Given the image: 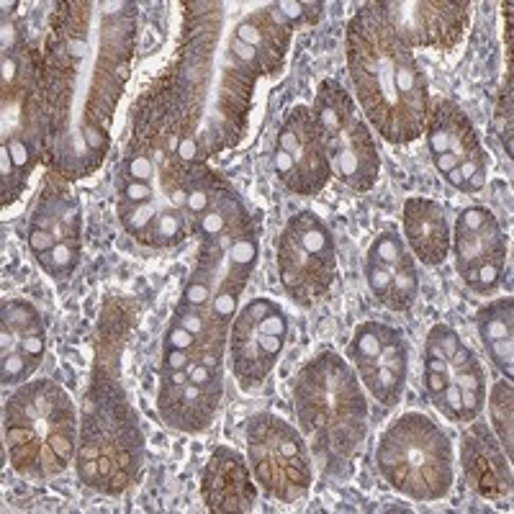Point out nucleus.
<instances>
[{"mask_svg": "<svg viewBox=\"0 0 514 514\" xmlns=\"http://www.w3.org/2000/svg\"><path fill=\"white\" fill-rule=\"evenodd\" d=\"M461 401H463V422H473V419H479V414L484 412L486 394L484 391L461 389Z\"/></svg>", "mask_w": 514, "mask_h": 514, "instance_id": "41", "label": "nucleus"}, {"mask_svg": "<svg viewBox=\"0 0 514 514\" xmlns=\"http://www.w3.org/2000/svg\"><path fill=\"white\" fill-rule=\"evenodd\" d=\"M425 373H450L448 360L437 358V355H425Z\"/></svg>", "mask_w": 514, "mask_h": 514, "instance_id": "51", "label": "nucleus"}, {"mask_svg": "<svg viewBox=\"0 0 514 514\" xmlns=\"http://www.w3.org/2000/svg\"><path fill=\"white\" fill-rule=\"evenodd\" d=\"M3 147L11 152L16 168L29 178L39 155L47 152L49 108L44 90V67L34 49L24 44L11 54H3Z\"/></svg>", "mask_w": 514, "mask_h": 514, "instance_id": "8", "label": "nucleus"}, {"mask_svg": "<svg viewBox=\"0 0 514 514\" xmlns=\"http://www.w3.org/2000/svg\"><path fill=\"white\" fill-rule=\"evenodd\" d=\"M278 150L286 152L296 168L291 193L299 196H314L322 191L332 178V168L327 160L322 129L311 114V108L296 106L281 124L278 132Z\"/></svg>", "mask_w": 514, "mask_h": 514, "instance_id": "12", "label": "nucleus"}, {"mask_svg": "<svg viewBox=\"0 0 514 514\" xmlns=\"http://www.w3.org/2000/svg\"><path fill=\"white\" fill-rule=\"evenodd\" d=\"M399 39L409 49H453L466 34L471 3H443V0H414V3H378Z\"/></svg>", "mask_w": 514, "mask_h": 514, "instance_id": "11", "label": "nucleus"}, {"mask_svg": "<svg viewBox=\"0 0 514 514\" xmlns=\"http://www.w3.org/2000/svg\"><path fill=\"white\" fill-rule=\"evenodd\" d=\"M360 381L363 386L373 394V399L381 401L383 407H396L404 396V386H407V378L394 373L386 365H378L371 371L360 373Z\"/></svg>", "mask_w": 514, "mask_h": 514, "instance_id": "25", "label": "nucleus"}, {"mask_svg": "<svg viewBox=\"0 0 514 514\" xmlns=\"http://www.w3.org/2000/svg\"><path fill=\"white\" fill-rule=\"evenodd\" d=\"M512 306V299H499L486 304L484 309L476 314V327H479V337L484 345L504 340V337H514Z\"/></svg>", "mask_w": 514, "mask_h": 514, "instance_id": "23", "label": "nucleus"}, {"mask_svg": "<svg viewBox=\"0 0 514 514\" xmlns=\"http://www.w3.org/2000/svg\"><path fill=\"white\" fill-rule=\"evenodd\" d=\"M432 162H435V168H437V173L443 175H448V173H453L455 168H458V165H461V162H458V157L453 155V152H443V155H437V157H432Z\"/></svg>", "mask_w": 514, "mask_h": 514, "instance_id": "48", "label": "nucleus"}, {"mask_svg": "<svg viewBox=\"0 0 514 514\" xmlns=\"http://www.w3.org/2000/svg\"><path fill=\"white\" fill-rule=\"evenodd\" d=\"M201 497L209 512H252L257 486L250 476V466L237 450L219 445L211 453L201 479Z\"/></svg>", "mask_w": 514, "mask_h": 514, "instance_id": "15", "label": "nucleus"}, {"mask_svg": "<svg viewBox=\"0 0 514 514\" xmlns=\"http://www.w3.org/2000/svg\"><path fill=\"white\" fill-rule=\"evenodd\" d=\"M0 175H3V206H8L21 196V191L26 188V178L16 168V162L6 147H0Z\"/></svg>", "mask_w": 514, "mask_h": 514, "instance_id": "31", "label": "nucleus"}, {"mask_svg": "<svg viewBox=\"0 0 514 514\" xmlns=\"http://www.w3.org/2000/svg\"><path fill=\"white\" fill-rule=\"evenodd\" d=\"M162 345L165 347H173V350H188L191 353L193 347H196V337L188 332V329H183L180 324H170L168 332H165V340H162Z\"/></svg>", "mask_w": 514, "mask_h": 514, "instance_id": "40", "label": "nucleus"}, {"mask_svg": "<svg viewBox=\"0 0 514 514\" xmlns=\"http://www.w3.org/2000/svg\"><path fill=\"white\" fill-rule=\"evenodd\" d=\"M440 121H443L445 132H448V150L458 157V162H471V160H486V152L481 147V139L473 129V124L468 121V116L463 114L461 108L455 106L453 101H435L432 106Z\"/></svg>", "mask_w": 514, "mask_h": 514, "instance_id": "20", "label": "nucleus"}, {"mask_svg": "<svg viewBox=\"0 0 514 514\" xmlns=\"http://www.w3.org/2000/svg\"><path fill=\"white\" fill-rule=\"evenodd\" d=\"M486 186V170H479V173H473L471 178L466 180V188H463V193H479L484 191Z\"/></svg>", "mask_w": 514, "mask_h": 514, "instance_id": "50", "label": "nucleus"}, {"mask_svg": "<svg viewBox=\"0 0 514 514\" xmlns=\"http://www.w3.org/2000/svg\"><path fill=\"white\" fill-rule=\"evenodd\" d=\"M257 329H260V335L283 337V340H286V335H288V319H286V314H283L281 309L273 311V314H268V317H265L263 322L257 324Z\"/></svg>", "mask_w": 514, "mask_h": 514, "instance_id": "43", "label": "nucleus"}, {"mask_svg": "<svg viewBox=\"0 0 514 514\" xmlns=\"http://www.w3.org/2000/svg\"><path fill=\"white\" fill-rule=\"evenodd\" d=\"M445 180H448V183H450V186H453V188H458V191H463V188H466V180H463L461 170H458V168H455L453 173L445 175Z\"/></svg>", "mask_w": 514, "mask_h": 514, "instance_id": "52", "label": "nucleus"}, {"mask_svg": "<svg viewBox=\"0 0 514 514\" xmlns=\"http://www.w3.org/2000/svg\"><path fill=\"white\" fill-rule=\"evenodd\" d=\"M419 293V275H417V263L409 252L399 257V263L394 265V273H391V291L386 304L391 311H407L414 304Z\"/></svg>", "mask_w": 514, "mask_h": 514, "instance_id": "22", "label": "nucleus"}, {"mask_svg": "<svg viewBox=\"0 0 514 514\" xmlns=\"http://www.w3.org/2000/svg\"><path fill=\"white\" fill-rule=\"evenodd\" d=\"M188 378L198 386H206V389H224L222 386V368H214V365L198 363V360H191V365L186 368Z\"/></svg>", "mask_w": 514, "mask_h": 514, "instance_id": "37", "label": "nucleus"}, {"mask_svg": "<svg viewBox=\"0 0 514 514\" xmlns=\"http://www.w3.org/2000/svg\"><path fill=\"white\" fill-rule=\"evenodd\" d=\"M288 227L293 229V234L299 237V242L311 255L324 257V260H337L335 237H332V232L319 216H314L311 211H301V214L291 216Z\"/></svg>", "mask_w": 514, "mask_h": 514, "instance_id": "21", "label": "nucleus"}, {"mask_svg": "<svg viewBox=\"0 0 514 514\" xmlns=\"http://www.w3.org/2000/svg\"><path fill=\"white\" fill-rule=\"evenodd\" d=\"M512 458L504 453L502 443L491 435L484 422H476L463 437V471L468 484L489 499H504L512 491Z\"/></svg>", "mask_w": 514, "mask_h": 514, "instance_id": "16", "label": "nucleus"}, {"mask_svg": "<svg viewBox=\"0 0 514 514\" xmlns=\"http://www.w3.org/2000/svg\"><path fill=\"white\" fill-rule=\"evenodd\" d=\"M491 422H494V430H497V440L502 443L504 453L512 458V443H514V414H512V381H499L494 386V394H491Z\"/></svg>", "mask_w": 514, "mask_h": 514, "instance_id": "24", "label": "nucleus"}, {"mask_svg": "<svg viewBox=\"0 0 514 514\" xmlns=\"http://www.w3.org/2000/svg\"><path fill=\"white\" fill-rule=\"evenodd\" d=\"M26 242H29V250L34 252L36 257L44 255V252L52 250L57 242H60V237L54 232H49V229H39V227H29V234H26Z\"/></svg>", "mask_w": 514, "mask_h": 514, "instance_id": "38", "label": "nucleus"}, {"mask_svg": "<svg viewBox=\"0 0 514 514\" xmlns=\"http://www.w3.org/2000/svg\"><path fill=\"white\" fill-rule=\"evenodd\" d=\"M425 345L440 350V353L445 355V360H448L450 355H453L455 350L463 345V340L458 337V332H455L453 327H448V324H435V327L430 329V335H427Z\"/></svg>", "mask_w": 514, "mask_h": 514, "instance_id": "35", "label": "nucleus"}, {"mask_svg": "<svg viewBox=\"0 0 514 514\" xmlns=\"http://www.w3.org/2000/svg\"><path fill=\"white\" fill-rule=\"evenodd\" d=\"M78 476L88 489L121 494L142 468V435L137 414L111 381H96L83 412L78 443Z\"/></svg>", "mask_w": 514, "mask_h": 514, "instance_id": "5", "label": "nucleus"}, {"mask_svg": "<svg viewBox=\"0 0 514 514\" xmlns=\"http://www.w3.org/2000/svg\"><path fill=\"white\" fill-rule=\"evenodd\" d=\"M13 350H18V337L13 335L6 324H0V353L8 355V353H13Z\"/></svg>", "mask_w": 514, "mask_h": 514, "instance_id": "49", "label": "nucleus"}, {"mask_svg": "<svg viewBox=\"0 0 514 514\" xmlns=\"http://www.w3.org/2000/svg\"><path fill=\"white\" fill-rule=\"evenodd\" d=\"M247 455L257 486L283 504L301 502L314 484L309 445L286 419L257 414L247 422Z\"/></svg>", "mask_w": 514, "mask_h": 514, "instance_id": "10", "label": "nucleus"}, {"mask_svg": "<svg viewBox=\"0 0 514 514\" xmlns=\"http://www.w3.org/2000/svg\"><path fill=\"white\" fill-rule=\"evenodd\" d=\"M404 237L425 265H440L450 255L448 214L432 198H407L404 204Z\"/></svg>", "mask_w": 514, "mask_h": 514, "instance_id": "18", "label": "nucleus"}, {"mask_svg": "<svg viewBox=\"0 0 514 514\" xmlns=\"http://www.w3.org/2000/svg\"><path fill=\"white\" fill-rule=\"evenodd\" d=\"M432 404H435L437 412H443V417L450 419V422H463L461 386L455 381H450L448 386H445L443 394L432 396Z\"/></svg>", "mask_w": 514, "mask_h": 514, "instance_id": "33", "label": "nucleus"}, {"mask_svg": "<svg viewBox=\"0 0 514 514\" xmlns=\"http://www.w3.org/2000/svg\"><path fill=\"white\" fill-rule=\"evenodd\" d=\"M450 247L455 252V270H458V275L468 273V270L484 268V265L507 263V237H504L502 227H499L494 214L481 227L455 224Z\"/></svg>", "mask_w": 514, "mask_h": 514, "instance_id": "19", "label": "nucleus"}, {"mask_svg": "<svg viewBox=\"0 0 514 514\" xmlns=\"http://www.w3.org/2000/svg\"><path fill=\"white\" fill-rule=\"evenodd\" d=\"M448 383H450V373H425V389L430 396L443 394Z\"/></svg>", "mask_w": 514, "mask_h": 514, "instance_id": "47", "label": "nucleus"}, {"mask_svg": "<svg viewBox=\"0 0 514 514\" xmlns=\"http://www.w3.org/2000/svg\"><path fill=\"white\" fill-rule=\"evenodd\" d=\"M222 391L224 389H206L193 381L170 383L160 378L157 412L170 430L188 432V435L206 432L216 417Z\"/></svg>", "mask_w": 514, "mask_h": 514, "instance_id": "17", "label": "nucleus"}, {"mask_svg": "<svg viewBox=\"0 0 514 514\" xmlns=\"http://www.w3.org/2000/svg\"><path fill=\"white\" fill-rule=\"evenodd\" d=\"M3 417L8 458L26 479L60 476L78 453V412L57 381L24 383L6 399Z\"/></svg>", "mask_w": 514, "mask_h": 514, "instance_id": "4", "label": "nucleus"}, {"mask_svg": "<svg viewBox=\"0 0 514 514\" xmlns=\"http://www.w3.org/2000/svg\"><path fill=\"white\" fill-rule=\"evenodd\" d=\"M311 114L322 129L332 175L353 191H371L381 175V157L350 93L337 80H322Z\"/></svg>", "mask_w": 514, "mask_h": 514, "instance_id": "9", "label": "nucleus"}, {"mask_svg": "<svg viewBox=\"0 0 514 514\" xmlns=\"http://www.w3.org/2000/svg\"><path fill=\"white\" fill-rule=\"evenodd\" d=\"M36 263L42 265L44 273L52 275V278H70L72 270L78 268L80 263V245L57 242L52 250L36 257Z\"/></svg>", "mask_w": 514, "mask_h": 514, "instance_id": "28", "label": "nucleus"}, {"mask_svg": "<svg viewBox=\"0 0 514 514\" xmlns=\"http://www.w3.org/2000/svg\"><path fill=\"white\" fill-rule=\"evenodd\" d=\"M191 353L188 350H173V347H165V355H162V371H186L191 365Z\"/></svg>", "mask_w": 514, "mask_h": 514, "instance_id": "44", "label": "nucleus"}, {"mask_svg": "<svg viewBox=\"0 0 514 514\" xmlns=\"http://www.w3.org/2000/svg\"><path fill=\"white\" fill-rule=\"evenodd\" d=\"M18 350H21L26 358L34 360L36 365H42L44 353H47V332H42V335L24 337V340L18 342Z\"/></svg>", "mask_w": 514, "mask_h": 514, "instance_id": "42", "label": "nucleus"}, {"mask_svg": "<svg viewBox=\"0 0 514 514\" xmlns=\"http://www.w3.org/2000/svg\"><path fill=\"white\" fill-rule=\"evenodd\" d=\"M60 8L44 57V155L54 173L78 180L101 168L108 155L111 121L132 70L137 6L85 0Z\"/></svg>", "mask_w": 514, "mask_h": 514, "instance_id": "1", "label": "nucleus"}, {"mask_svg": "<svg viewBox=\"0 0 514 514\" xmlns=\"http://www.w3.org/2000/svg\"><path fill=\"white\" fill-rule=\"evenodd\" d=\"M18 47H21V42H18L16 24L8 16H3V54L16 52Z\"/></svg>", "mask_w": 514, "mask_h": 514, "instance_id": "46", "label": "nucleus"}, {"mask_svg": "<svg viewBox=\"0 0 514 514\" xmlns=\"http://www.w3.org/2000/svg\"><path fill=\"white\" fill-rule=\"evenodd\" d=\"M275 263L283 288L293 304L299 306H314L322 301L337 278V260L311 255L291 227L283 229L275 242Z\"/></svg>", "mask_w": 514, "mask_h": 514, "instance_id": "13", "label": "nucleus"}, {"mask_svg": "<svg viewBox=\"0 0 514 514\" xmlns=\"http://www.w3.org/2000/svg\"><path fill=\"white\" fill-rule=\"evenodd\" d=\"M502 273H504V265H484V268L468 270V273H463L461 278L473 293H479V296H491V293L502 286Z\"/></svg>", "mask_w": 514, "mask_h": 514, "instance_id": "32", "label": "nucleus"}, {"mask_svg": "<svg viewBox=\"0 0 514 514\" xmlns=\"http://www.w3.org/2000/svg\"><path fill=\"white\" fill-rule=\"evenodd\" d=\"M36 368H39V365L31 358H26L21 350H13V353L3 355V360H0V378H3V386H18V383H24Z\"/></svg>", "mask_w": 514, "mask_h": 514, "instance_id": "30", "label": "nucleus"}, {"mask_svg": "<svg viewBox=\"0 0 514 514\" xmlns=\"http://www.w3.org/2000/svg\"><path fill=\"white\" fill-rule=\"evenodd\" d=\"M347 67L360 108L386 142L422 137L430 114L425 72L378 3L360 8L347 24Z\"/></svg>", "mask_w": 514, "mask_h": 514, "instance_id": "2", "label": "nucleus"}, {"mask_svg": "<svg viewBox=\"0 0 514 514\" xmlns=\"http://www.w3.org/2000/svg\"><path fill=\"white\" fill-rule=\"evenodd\" d=\"M281 306L273 299H252L250 304L237 311V319L229 329V355H232V371L245 391L255 389L268 378L278 358L268 355L260 345V329L257 324L263 322L268 314L278 311Z\"/></svg>", "mask_w": 514, "mask_h": 514, "instance_id": "14", "label": "nucleus"}, {"mask_svg": "<svg viewBox=\"0 0 514 514\" xmlns=\"http://www.w3.org/2000/svg\"><path fill=\"white\" fill-rule=\"evenodd\" d=\"M404 252H407V247H404V242H401L399 234L383 232V234H378L376 240L371 242V247H368V257H365V263L383 265V268H394Z\"/></svg>", "mask_w": 514, "mask_h": 514, "instance_id": "29", "label": "nucleus"}, {"mask_svg": "<svg viewBox=\"0 0 514 514\" xmlns=\"http://www.w3.org/2000/svg\"><path fill=\"white\" fill-rule=\"evenodd\" d=\"M399 329L389 327L381 322H363L355 329L353 342H350V360H363V358H381L383 345L396 335Z\"/></svg>", "mask_w": 514, "mask_h": 514, "instance_id": "26", "label": "nucleus"}, {"mask_svg": "<svg viewBox=\"0 0 514 514\" xmlns=\"http://www.w3.org/2000/svg\"><path fill=\"white\" fill-rule=\"evenodd\" d=\"M260 257V219L242 209L219 234L201 237L196 268L183 288V304L206 306L222 324L237 317V304Z\"/></svg>", "mask_w": 514, "mask_h": 514, "instance_id": "7", "label": "nucleus"}, {"mask_svg": "<svg viewBox=\"0 0 514 514\" xmlns=\"http://www.w3.org/2000/svg\"><path fill=\"white\" fill-rule=\"evenodd\" d=\"M3 324L18 337V342L29 335H42L44 332V322L39 317V311L24 299L3 301Z\"/></svg>", "mask_w": 514, "mask_h": 514, "instance_id": "27", "label": "nucleus"}, {"mask_svg": "<svg viewBox=\"0 0 514 514\" xmlns=\"http://www.w3.org/2000/svg\"><path fill=\"white\" fill-rule=\"evenodd\" d=\"M293 404L327 471H350L368 422V404L353 368L337 353L317 355L293 381Z\"/></svg>", "mask_w": 514, "mask_h": 514, "instance_id": "3", "label": "nucleus"}, {"mask_svg": "<svg viewBox=\"0 0 514 514\" xmlns=\"http://www.w3.org/2000/svg\"><path fill=\"white\" fill-rule=\"evenodd\" d=\"M455 383H458L461 389H468V391H484V394H486V376H484V368H476V371L455 373Z\"/></svg>", "mask_w": 514, "mask_h": 514, "instance_id": "45", "label": "nucleus"}, {"mask_svg": "<svg viewBox=\"0 0 514 514\" xmlns=\"http://www.w3.org/2000/svg\"><path fill=\"white\" fill-rule=\"evenodd\" d=\"M486 353H489V360L497 365L502 376L507 381H512L514 376V337H504V340L489 342L486 345Z\"/></svg>", "mask_w": 514, "mask_h": 514, "instance_id": "34", "label": "nucleus"}, {"mask_svg": "<svg viewBox=\"0 0 514 514\" xmlns=\"http://www.w3.org/2000/svg\"><path fill=\"white\" fill-rule=\"evenodd\" d=\"M476 368H484V365L479 363L476 353H473L471 347H466V345L458 347V350H455V353L448 358V371H453V373L476 371Z\"/></svg>", "mask_w": 514, "mask_h": 514, "instance_id": "39", "label": "nucleus"}, {"mask_svg": "<svg viewBox=\"0 0 514 514\" xmlns=\"http://www.w3.org/2000/svg\"><path fill=\"white\" fill-rule=\"evenodd\" d=\"M391 273H394V268H383V265L365 263V281H368V288H371L373 296H376L381 304H386V299H389Z\"/></svg>", "mask_w": 514, "mask_h": 514, "instance_id": "36", "label": "nucleus"}, {"mask_svg": "<svg viewBox=\"0 0 514 514\" xmlns=\"http://www.w3.org/2000/svg\"><path fill=\"white\" fill-rule=\"evenodd\" d=\"M376 466L386 484L414 502H440L455 481L450 437L425 414H401L376 448Z\"/></svg>", "mask_w": 514, "mask_h": 514, "instance_id": "6", "label": "nucleus"}]
</instances>
